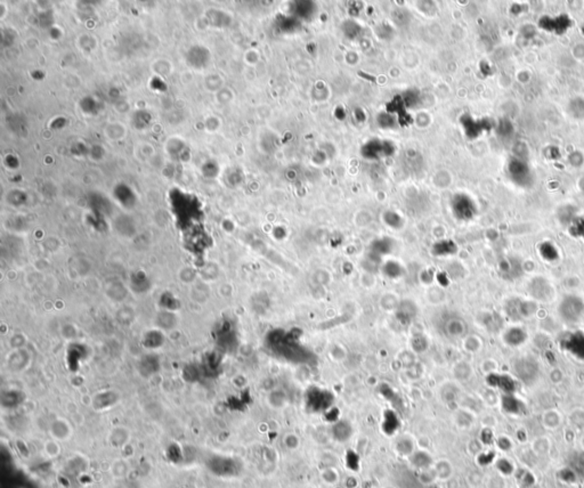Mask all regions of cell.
Masks as SVG:
<instances>
[{
  "instance_id": "cell-1",
  "label": "cell",
  "mask_w": 584,
  "mask_h": 488,
  "mask_svg": "<svg viewBox=\"0 0 584 488\" xmlns=\"http://www.w3.org/2000/svg\"><path fill=\"white\" fill-rule=\"evenodd\" d=\"M205 466L210 474L221 479L235 478L242 471V464L239 460L224 455L211 456L205 461Z\"/></svg>"
},
{
  "instance_id": "cell-2",
  "label": "cell",
  "mask_w": 584,
  "mask_h": 488,
  "mask_svg": "<svg viewBox=\"0 0 584 488\" xmlns=\"http://www.w3.org/2000/svg\"><path fill=\"white\" fill-rule=\"evenodd\" d=\"M558 313L565 323H578L584 316V301L575 294L565 295L558 307Z\"/></svg>"
},
{
  "instance_id": "cell-3",
  "label": "cell",
  "mask_w": 584,
  "mask_h": 488,
  "mask_svg": "<svg viewBox=\"0 0 584 488\" xmlns=\"http://www.w3.org/2000/svg\"><path fill=\"white\" fill-rule=\"evenodd\" d=\"M535 309L536 307L533 303L519 298L510 299L505 305L506 315L514 321H520L530 317L534 313Z\"/></svg>"
},
{
  "instance_id": "cell-4",
  "label": "cell",
  "mask_w": 584,
  "mask_h": 488,
  "mask_svg": "<svg viewBox=\"0 0 584 488\" xmlns=\"http://www.w3.org/2000/svg\"><path fill=\"white\" fill-rule=\"evenodd\" d=\"M560 347L576 360L584 362V332L576 331L560 340Z\"/></svg>"
},
{
  "instance_id": "cell-5",
  "label": "cell",
  "mask_w": 584,
  "mask_h": 488,
  "mask_svg": "<svg viewBox=\"0 0 584 488\" xmlns=\"http://www.w3.org/2000/svg\"><path fill=\"white\" fill-rule=\"evenodd\" d=\"M516 373L521 380L525 382H530L534 380L539 372V367L537 364L531 358H521L516 363Z\"/></svg>"
},
{
  "instance_id": "cell-6",
  "label": "cell",
  "mask_w": 584,
  "mask_h": 488,
  "mask_svg": "<svg viewBox=\"0 0 584 488\" xmlns=\"http://www.w3.org/2000/svg\"><path fill=\"white\" fill-rule=\"evenodd\" d=\"M529 290L531 294L537 300H544L550 295L549 282L543 278H535L531 282Z\"/></svg>"
},
{
  "instance_id": "cell-7",
  "label": "cell",
  "mask_w": 584,
  "mask_h": 488,
  "mask_svg": "<svg viewBox=\"0 0 584 488\" xmlns=\"http://www.w3.org/2000/svg\"><path fill=\"white\" fill-rule=\"evenodd\" d=\"M526 338H527L526 332L520 328H511L506 331L504 334V341L509 346L513 347L523 345L526 341Z\"/></svg>"
},
{
  "instance_id": "cell-8",
  "label": "cell",
  "mask_w": 584,
  "mask_h": 488,
  "mask_svg": "<svg viewBox=\"0 0 584 488\" xmlns=\"http://www.w3.org/2000/svg\"><path fill=\"white\" fill-rule=\"evenodd\" d=\"M117 396L113 392H102L95 397L94 406L96 409H105L117 402Z\"/></svg>"
},
{
  "instance_id": "cell-9",
  "label": "cell",
  "mask_w": 584,
  "mask_h": 488,
  "mask_svg": "<svg viewBox=\"0 0 584 488\" xmlns=\"http://www.w3.org/2000/svg\"><path fill=\"white\" fill-rule=\"evenodd\" d=\"M494 379H497V380L493 381L494 386L500 387L501 389H503V390L506 392H513L514 391L515 382L511 378L506 377V376H500V377H494Z\"/></svg>"
}]
</instances>
